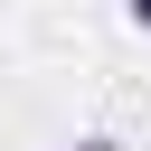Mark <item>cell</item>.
Segmentation results:
<instances>
[{
	"label": "cell",
	"mask_w": 151,
	"mask_h": 151,
	"mask_svg": "<svg viewBox=\"0 0 151 151\" xmlns=\"http://www.w3.org/2000/svg\"><path fill=\"white\" fill-rule=\"evenodd\" d=\"M123 19H132V28H151V0H123Z\"/></svg>",
	"instance_id": "cell-1"
},
{
	"label": "cell",
	"mask_w": 151,
	"mask_h": 151,
	"mask_svg": "<svg viewBox=\"0 0 151 151\" xmlns=\"http://www.w3.org/2000/svg\"><path fill=\"white\" fill-rule=\"evenodd\" d=\"M66 151H113V142H104V132H85V142H66Z\"/></svg>",
	"instance_id": "cell-2"
}]
</instances>
